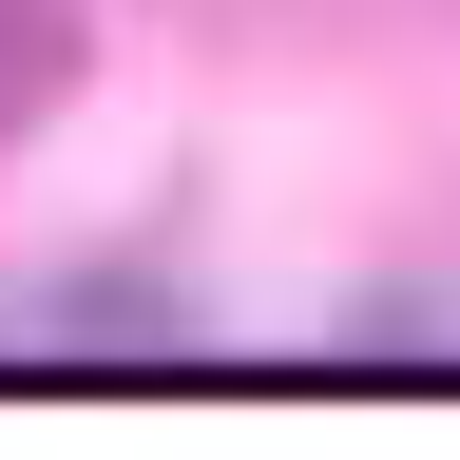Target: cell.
<instances>
[{
    "label": "cell",
    "instance_id": "6da1fadb",
    "mask_svg": "<svg viewBox=\"0 0 460 460\" xmlns=\"http://www.w3.org/2000/svg\"><path fill=\"white\" fill-rule=\"evenodd\" d=\"M58 96V0H0V135Z\"/></svg>",
    "mask_w": 460,
    "mask_h": 460
}]
</instances>
